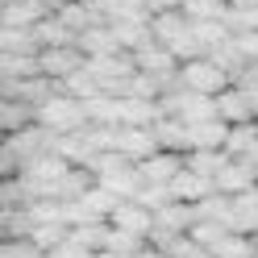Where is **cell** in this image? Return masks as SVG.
<instances>
[{"instance_id":"obj_1","label":"cell","mask_w":258,"mask_h":258,"mask_svg":"<svg viewBox=\"0 0 258 258\" xmlns=\"http://www.w3.org/2000/svg\"><path fill=\"white\" fill-rule=\"evenodd\" d=\"M38 125H46L54 138H62V134H79V129H88L92 117H88V104L84 100L58 92V96H50V100L38 108Z\"/></svg>"},{"instance_id":"obj_2","label":"cell","mask_w":258,"mask_h":258,"mask_svg":"<svg viewBox=\"0 0 258 258\" xmlns=\"http://www.w3.org/2000/svg\"><path fill=\"white\" fill-rule=\"evenodd\" d=\"M233 79L225 75L213 58H187L183 67H179V88L187 92H204V96H221L225 88H229Z\"/></svg>"},{"instance_id":"obj_3","label":"cell","mask_w":258,"mask_h":258,"mask_svg":"<svg viewBox=\"0 0 258 258\" xmlns=\"http://www.w3.org/2000/svg\"><path fill=\"white\" fill-rule=\"evenodd\" d=\"M38 67H42V75H50V79H67V75H75V71H84L88 67V54L79 50V46L71 42V46H46V50H38Z\"/></svg>"},{"instance_id":"obj_4","label":"cell","mask_w":258,"mask_h":258,"mask_svg":"<svg viewBox=\"0 0 258 258\" xmlns=\"http://www.w3.org/2000/svg\"><path fill=\"white\" fill-rule=\"evenodd\" d=\"M5 92L0 96H9V100H25V104H34V108H42L50 96H58L62 88H58V79H50V75H25V79H5L0 84Z\"/></svg>"},{"instance_id":"obj_5","label":"cell","mask_w":258,"mask_h":258,"mask_svg":"<svg viewBox=\"0 0 258 258\" xmlns=\"http://www.w3.org/2000/svg\"><path fill=\"white\" fill-rule=\"evenodd\" d=\"M150 34H154V42H163L167 50H175L183 38H191V21H187L183 9H163V13L150 17Z\"/></svg>"},{"instance_id":"obj_6","label":"cell","mask_w":258,"mask_h":258,"mask_svg":"<svg viewBox=\"0 0 258 258\" xmlns=\"http://www.w3.org/2000/svg\"><path fill=\"white\" fill-rule=\"evenodd\" d=\"M154 150H158L154 129H146V125H117V154L142 163V158H150Z\"/></svg>"},{"instance_id":"obj_7","label":"cell","mask_w":258,"mask_h":258,"mask_svg":"<svg viewBox=\"0 0 258 258\" xmlns=\"http://www.w3.org/2000/svg\"><path fill=\"white\" fill-rule=\"evenodd\" d=\"M108 225H117V229H125V233L150 241V233H154V213H150L146 204H138V200H121L117 213L108 217Z\"/></svg>"},{"instance_id":"obj_8","label":"cell","mask_w":258,"mask_h":258,"mask_svg":"<svg viewBox=\"0 0 258 258\" xmlns=\"http://www.w3.org/2000/svg\"><path fill=\"white\" fill-rule=\"evenodd\" d=\"M254 187H258V163H250V158H229V167L217 175V191H225V196H241Z\"/></svg>"},{"instance_id":"obj_9","label":"cell","mask_w":258,"mask_h":258,"mask_svg":"<svg viewBox=\"0 0 258 258\" xmlns=\"http://www.w3.org/2000/svg\"><path fill=\"white\" fill-rule=\"evenodd\" d=\"M217 112H221V121H229V125H250V121H258V117H254V100L246 96V88H237V84H229V88L217 96Z\"/></svg>"},{"instance_id":"obj_10","label":"cell","mask_w":258,"mask_h":258,"mask_svg":"<svg viewBox=\"0 0 258 258\" xmlns=\"http://www.w3.org/2000/svg\"><path fill=\"white\" fill-rule=\"evenodd\" d=\"M183 167H187V158L183 154H171V150H154L150 158H142V163H138V171H142V179H146V183H171Z\"/></svg>"},{"instance_id":"obj_11","label":"cell","mask_w":258,"mask_h":258,"mask_svg":"<svg viewBox=\"0 0 258 258\" xmlns=\"http://www.w3.org/2000/svg\"><path fill=\"white\" fill-rule=\"evenodd\" d=\"M171 191H175V200H183V204H204L208 196H217V179H208V175H196V171H179L171 179Z\"/></svg>"},{"instance_id":"obj_12","label":"cell","mask_w":258,"mask_h":258,"mask_svg":"<svg viewBox=\"0 0 258 258\" xmlns=\"http://www.w3.org/2000/svg\"><path fill=\"white\" fill-rule=\"evenodd\" d=\"M225 225H229L233 233H250V237H258V187H254V191H241V196H233Z\"/></svg>"},{"instance_id":"obj_13","label":"cell","mask_w":258,"mask_h":258,"mask_svg":"<svg viewBox=\"0 0 258 258\" xmlns=\"http://www.w3.org/2000/svg\"><path fill=\"white\" fill-rule=\"evenodd\" d=\"M150 129H154V138H158V150H171V154H187V150H191L187 121H179V117H158Z\"/></svg>"},{"instance_id":"obj_14","label":"cell","mask_w":258,"mask_h":258,"mask_svg":"<svg viewBox=\"0 0 258 258\" xmlns=\"http://www.w3.org/2000/svg\"><path fill=\"white\" fill-rule=\"evenodd\" d=\"M54 154H62L71 167H92L96 146H92L88 129H79V134H62V138H54Z\"/></svg>"},{"instance_id":"obj_15","label":"cell","mask_w":258,"mask_h":258,"mask_svg":"<svg viewBox=\"0 0 258 258\" xmlns=\"http://www.w3.org/2000/svg\"><path fill=\"white\" fill-rule=\"evenodd\" d=\"M75 46H79L88 58H92V54H117V50H121V42H117V34H112V25H108V21L84 29V34L75 38Z\"/></svg>"},{"instance_id":"obj_16","label":"cell","mask_w":258,"mask_h":258,"mask_svg":"<svg viewBox=\"0 0 258 258\" xmlns=\"http://www.w3.org/2000/svg\"><path fill=\"white\" fill-rule=\"evenodd\" d=\"M25 125H38V108L25 104V100H9V96H0V129L5 134H17Z\"/></svg>"},{"instance_id":"obj_17","label":"cell","mask_w":258,"mask_h":258,"mask_svg":"<svg viewBox=\"0 0 258 258\" xmlns=\"http://www.w3.org/2000/svg\"><path fill=\"white\" fill-rule=\"evenodd\" d=\"M34 42H38V50H46V46H71L75 34L62 25V17L54 13V17H42V21L34 25Z\"/></svg>"},{"instance_id":"obj_18","label":"cell","mask_w":258,"mask_h":258,"mask_svg":"<svg viewBox=\"0 0 258 258\" xmlns=\"http://www.w3.org/2000/svg\"><path fill=\"white\" fill-rule=\"evenodd\" d=\"M187 171H196V175H208V179H217V175L229 167V158L233 154H225V150H187Z\"/></svg>"},{"instance_id":"obj_19","label":"cell","mask_w":258,"mask_h":258,"mask_svg":"<svg viewBox=\"0 0 258 258\" xmlns=\"http://www.w3.org/2000/svg\"><path fill=\"white\" fill-rule=\"evenodd\" d=\"M225 154H233V158H254V154H258V121L233 125V129H229V142H225Z\"/></svg>"},{"instance_id":"obj_20","label":"cell","mask_w":258,"mask_h":258,"mask_svg":"<svg viewBox=\"0 0 258 258\" xmlns=\"http://www.w3.org/2000/svg\"><path fill=\"white\" fill-rule=\"evenodd\" d=\"M58 88L67 92V96H75V100H96V96H104L100 79H96V75H92L88 67H84V71H75V75H67V79H62Z\"/></svg>"},{"instance_id":"obj_21","label":"cell","mask_w":258,"mask_h":258,"mask_svg":"<svg viewBox=\"0 0 258 258\" xmlns=\"http://www.w3.org/2000/svg\"><path fill=\"white\" fill-rule=\"evenodd\" d=\"M213 258H258V241L250 233H225Z\"/></svg>"},{"instance_id":"obj_22","label":"cell","mask_w":258,"mask_h":258,"mask_svg":"<svg viewBox=\"0 0 258 258\" xmlns=\"http://www.w3.org/2000/svg\"><path fill=\"white\" fill-rule=\"evenodd\" d=\"M187 21H225L229 17V0H183Z\"/></svg>"},{"instance_id":"obj_23","label":"cell","mask_w":258,"mask_h":258,"mask_svg":"<svg viewBox=\"0 0 258 258\" xmlns=\"http://www.w3.org/2000/svg\"><path fill=\"white\" fill-rule=\"evenodd\" d=\"M25 75H42L38 54H0V79H25Z\"/></svg>"},{"instance_id":"obj_24","label":"cell","mask_w":258,"mask_h":258,"mask_svg":"<svg viewBox=\"0 0 258 258\" xmlns=\"http://www.w3.org/2000/svg\"><path fill=\"white\" fill-rule=\"evenodd\" d=\"M67 237H71V225H67V221H50V225H38V229H34V241H38V250H42V254L58 250Z\"/></svg>"},{"instance_id":"obj_25","label":"cell","mask_w":258,"mask_h":258,"mask_svg":"<svg viewBox=\"0 0 258 258\" xmlns=\"http://www.w3.org/2000/svg\"><path fill=\"white\" fill-rule=\"evenodd\" d=\"M0 258H42V250L34 237H9L0 241Z\"/></svg>"},{"instance_id":"obj_26","label":"cell","mask_w":258,"mask_h":258,"mask_svg":"<svg viewBox=\"0 0 258 258\" xmlns=\"http://www.w3.org/2000/svg\"><path fill=\"white\" fill-rule=\"evenodd\" d=\"M233 42L250 62H258V29H241V34H233Z\"/></svg>"},{"instance_id":"obj_27","label":"cell","mask_w":258,"mask_h":258,"mask_svg":"<svg viewBox=\"0 0 258 258\" xmlns=\"http://www.w3.org/2000/svg\"><path fill=\"white\" fill-rule=\"evenodd\" d=\"M50 254H54V258H92V250H84V246H79V241H71V237L62 241L58 250H50Z\"/></svg>"},{"instance_id":"obj_28","label":"cell","mask_w":258,"mask_h":258,"mask_svg":"<svg viewBox=\"0 0 258 258\" xmlns=\"http://www.w3.org/2000/svg\"><path fill=\"white\" fill-rule=\"evenodd\" d=\"M229 9H237V13H258V0H229Z\"/></svg>"},{"instance_id":"obj_29","label":"cell","mask_w":258,"mask_h":258,"mask_svg":"<svg viewBox=\"0 0 258 258\" xmlns=\"http://www.w3.org/2000/svg\"><path fill=\"white\" fill-rule=\"evenodd\" d=\"M134 258H167V254H163V250H154V246H146V250H138Z\"/></svg>"},{"instance_id":"obj_30","label":"cell","mask_w":258,"mask_h":258,"mask_svg":"<svg viewBox=\"0 0 258 258\" xmlns=\"http://www.w3.org/2000/svg\"><path fill=\"white\" fill-rule=\"evenodd\" d=\"M92 258H121V254H112V250H96Z\"/></svg>"},{"instance_id":"obj_31","label":"cell","mask_w":258,"mask_h":258,"mask_svg":"<svg viewBox=\"0 0 258 258\" xmlns=\"http://www.w3.org/2000/svg\"><path fill=\"white\" fill-rule=\"evenodd\" d=\"M250 163H258V154H254V158H250Z\"/></svg>"},{"instance_id":"obj_32","label":"cell","mask_w":258,"mask_h":258,"mask_svg":"<svg viewBox=\"0 0 258 258\" xmlns=\"http://www.w3.org/2000/svg\"><path fill=\"white\" fill-rule=\"evenodd\" d=\"M42 258H54V254H42Z\"/></svg>"},{"instance_id":"obj_33","label":"cell","mask_w":258,"mask_h":258,"mask_svg":"<svg viewBox=\"0 0 258 258\" xmlns=\"http://www.w3.org/2000/svg\"><path fill=\"white\" fill-rule=\"evenodd\" d=\"M254 241H258V237H254Z\"/></svg>"}]
</instances>
